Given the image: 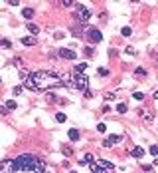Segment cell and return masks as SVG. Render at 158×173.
Returning <instances> with one entry per match:
<instances>
[{"instance_id": "6da1fadb", "label": "cell", "mask_w": 158, "mask_h": 173, "mask_svg": "<svg viewBox=\"0 0 158 173\" xmlns=\"http://www.w3.org/2000/svg\"><path fill=\"white\" fill-rule=\"evenodd\" d=\"M71 82V74H60L55 70H38V72H32L28 76V80L24 82L30 92H48V89L54 88H61V86H69Z\"/></svg>"}, {"instance_id": "7a4b0ae2", "label": "cell", "mask_w": 158, "mask_h": 173, "mask_svg": "<svg viewBox=\"0 0 158 173\" xmlns=\"http://www.w3.org/2000/svg\"><path fill=\"white\" fill-rule=\"evenodd\" d=\"M0 173H46V163L36 155L24 153L16 159L0 161Z\"/></svg>"}, {"instance_id": "3957f363", "label": "cell", "mask_w": 158, "mask_h": 173, "mask_svg": "<svg viewBox=\"0 0 158 173\" xmlns=\"http://www.w3.org/2000/svg\"><path fill=\"white\" fill-rule=\"evenodd\" d=\"M89 86V78L85 76V74H71V82L67 88L71 89H79V92H85Z\"/></svg>"}, {"instance_id": "277c9868", "label": "cell", "mask_w": 158, "mask_h": 173, "mask_svg": "<svg viewBox=\"0 0 158 173\" xmlns=\"http://www.w3.org/2000/svg\"><path fill=\"white\" fill-rule=\"evenodd\" d=\"M93 173H113L115 169V163L111 161H105V159H95V161L89 165Z\"/></svg>"}, {"instance_id": "5b68a950", "label": "cell", "mask_w": 158, "mask_h": 173, "mask_svg": "<svg viewBox=\"0 0 158 173\" xmlns=\"http://www.w3.org/2000/svg\"><path fill=\"white\" fill-rule=\"evenodd\" d=\"M77 6V12H75V20H77V24H87V20L91 18V10H89L85 4H75Z\"/></svg>"}, {"instance_id": "8992f818", "label": "cell", "mask_w": 158, "mask_h": 173, "mask_svg": "<svg viewBox=\"0 0 158 173\" xmlns=\"http://www.w3.org/2000/svg\"><path fill=\"white\" fill-rule=\"evenodd\" d=\"M85 36H87L89 44H99V42L103 40V34H101V30H97V28H89Z\"/></svg>"}, {"instance_id": "52a82bcc", "label": "cell", "mask_w": 158, "mask_h": 173, "mask_svg": "<svg viewBox=\"0 0 158 173\" xmlns=\"http://www.w3.org/2000/svg\"><path fill=\"white\" fill-rule=\"evenodd\" d=\"M57 54H60V58H63V60H75L77 58V54L71 50V48H61Z\"/></svg>"}, {"instance_id": "ba28073f", "label": "cell", "mask_w": 158, "mask_h": 173, "mask_svg": "<svg viewBox=\"0 0 158 173\" xmlns=\"http://www.w3.org/2000/svg\"><path fill=\"white\" fill-rule=\"evenodd\" d=\"M119 141H123V135H109V137L103 141V147H111V145L119 143Z\"/></svg>"}, {"instance_id": "9c48e42d", "label": "cell", "mask_w": 158, "mask_h": 173, "mask_svg": "<svg viewBox=\"0 0 158 173\" xmlns=\"http://www.w3.org/2000/svg\"><path fill=\"white\" fill-rule=\"evenodd\" d=\"M138 113H140V116L144 117V122H148V123L154 119V113H152V110H150V107H140V112H138Z\"/></svg>"}, {"instance_id": "30bf717a", "label": "cell", "mask_w": 158, "mask_h": 173, "mask_svg": "<svg viewBox=\"0 0 158 173\" xmlns=\"http://www.w3.org/2000/svg\"><path fill=\"white\" fill-rule=\"evenodd\" d=\"M131 155L136 157V159H142V157H144V149L136 145V147H132V149H131Z\"/></svg>"}, {"instance_id": "8fae6325", "label": "cell", "mask_w": 158, "mask_h": 173, "mask_svg": "<svg viewBox=\"0 0 158 173\" xmlns=\"http://www.w3.org/2000/svg\"><path fill=\"white\" fill-rule=\"evenodd\" d=\"M67 135H69V139H71V141H77L79 137H81V133H79V129H75V128H71L69 131H67Z\"/></svg>"}, {"instance_id": "7c38bea8", "label": "cell", "mask_w": 158, "mask_h": 173, "mask_svg": "<svg viewBox=\"0 0 158 173\" xmlns=\"http://www.w3.org/2000/svg\"><path fill=\"white\" fill-rule=\"evenodd\" d=\"M61 153L65 157H71L73 155V147H71V145H61Z\"/></svg>"}, {"instance_id": "4fadbf2b", "label": "cell", "mask_w": 158, "mask_h": 173, "mask_svg": "<svg viewBox=\"0 0 158 173\" xmlns=\"http://www.w3.org/2000/svg\"><path fill=\"white\" fill-rule=\"evenodd\" d=\"M26 28H28V32L32 34V36H36V34L40 32V28L36 26V24H32V22H28V24H26Z\"/></svg>"}, {"instance_id": "5bb4252c", "label": "cell", "mask_w": 158, "mask_h": 173, "mask_svg": "<svg viewBox=\"0 0 158 173\" xmlns=\"http://www.w3.org/2000/svg\"><path fill=\"white\" fill-rule=\"evenodd\" d=\"M22 16L26 18V20H32V18H34V8H24V10H22Z\"/></svg>"}, {"instance_id": "9a60e30c", "label": "cell", "mask_w": 158, "mask_h": 173, "mask_svg": "<svg viewBox=\"0 0 158 173\" xmlns=\"http://www.w3.org/2000/svg\"><path fill=\"white\" fill-rule=\"evenodd\" d=\"M85 68H87V64L81 62V64H77V66L73 68V74H83V72H85Z\"/></svg>"}, {"instance_id": "2e32d148", "label": "cell", "mask_w": 158, "mask_h": 173, "mask_svg": "<svg viewBox=\"0 0 158 173\" xmlns=\"http://www.w3.org/2000/svg\"><path fill=\"white\" fill-rule=\"evenodd\" d=\"M36 42H38V40L32 38V36H26V38H22V44H24V46H34Z\"/></svg>"}, {"instance_id": "e0dca14e", "label": "cell", "mask_w": 158, "mask_h": 173, "mask_svg": "<svg viewBox=\"0 0 158 173\" xmlns=\"http://www.w3.org/2000/svg\"><path fill=\"white\" fill-rule=\"evenodd\" d=\"M46 100H48L49 104H57V101H60V100H57V98H55L54 94H51V92H46Z\"/></svg>"}, {"instance_id": "ac0fdd59", "label": "cell", "mask_w": 158, "mask_h": 173, "mask_svg": "<svg viewBox=\"0 0 158 173\" xmlns=\"http://www.w3.org/2000/svg\"><path fill=\"white\" fill-rule=\"evenodd\" d=\"M146 74H148V72H146V70H144V68H142V66H140V68H136V70H134V76H136V78H140V76H142V78H144Z\"/></svg>"}, {"instance_id": "d6986e66", "label": "cell", "mask_w": 158, "mask_h": 173, "mask_svg": "<svg viewBox=\"0 0 158 173\" xmlns=\"http://www.w3.org/2000/svg\"><path fill=\"white\" fill-rule=\"evenodd\" d=\"M65 119H67V116H65V113H63V112H60V113H55V122H60V123H63V122H65Z\"/></svg>"}, {"instance_id": "ffe728a7", "label": "cell", "mask_w": 158, "mask_h": 173, "mask_svg": "<svg viewBox=\"0 0 158 173\" xmlns=\"http://www.w3.org/2000/svg\"><path fill=\"white\" fill-rule=\"evenodd\" d=\"M83 161L87 163V165H91V163L95 161V155H93V153H87V155H85V159H83Z\"/></svg>"}, {"instance_id": "44dd1931", "label": "cell", "mask_w": 158, "mask_h": 173, "mask_svg": "<svg viewBox=\"0 0 158 173\" xmlns=\"http://www.w3.org/2000/svg\"><path fill=\"white\" fill-rule=\"evenodd\" d=\"M6 107H8V112L16 110V101H14V100H8V101H6Z\"/></svg>"}, {"instance_id": "7402d4cb", "label": "cell", "mask_w": 158, "mask_h": 173, "mask_svg": "<svg viewBox=\"0 0 158 173\" xmlns=\"http://www.w3.org/2000/svg\"><path fill=\"white\" fill-rule=\"evenodd\" d=\"M117 112H119V113H126V104H123V101H121L119 106H117Z\"/></svg>"}, {"instance_id": "603a6c76", "label": "cell", "mask_w": 158, "mask_h": 173, "mask_svg": "<svg viewBox=\"0 0 158 173\" xmlns=\"http://www.w3.org/2000/svg\"><path fill=\"white\" fill-rule=\"evenodd\" d=\"M121 34H123V36L126 38V36H131V34H132V30L129 28V26H125V28H121Z\"/></svg>"}, {"instance_id": "cb8c5ba5", "label": "cell", "mask_w": 158, "mask_h": 173, "mask_svg": "<svg viewBox=\"0 0 158 173\" xmlns=\"http://www.w3.org/2000/svg\"><path fill=\"white\" fill-rule=\"evenodd\" d=\"M0 46H2V48H10V46H12V42H10V40H0Z\"/></svg>"}, {"instance_id": "d4e9b609", "label": "cell", "mask_w": 158, "mask_h": 173, "mask_svg": "<svg viewBox=\"0 0 158 173\" xmlns=\"http://www.w3.org/2000/svg\"><path fill=\"white\" fill-rule=\"evenodd\" d=\"M125 54H129V56H136V50L132 48V46H129V48L125 50Z\"/></svg>"}, {"instance_id": "484cf974", "label": "cell", "mask_w": 158, "mask_h": 173, "mask_svg": "<svg viewBox=\"0 0 158 173\" xmlns=\"http://www.w3.org/2000/svg\"><path fill=\"white\" fill-rule=\"evenodd\" d=\"M99 76L107 78V76H109V70H107V68H99Z\"/></svg>"}, {"instance_id": "4316f807", "label": "cell", "mask_w": 158, "mask_h": 173, "mask_svg": "<svg viewBox=\"0 0 158 173\" xmlns=\"http://www.w3.org/2000/svg\"><path fill=\"white\" fill-rule=\"evenodd\" d=\"M85 56H87V58H93V56H95V54H93V48H91V46H87V48H85Z\"/></svg>"}, {"instance_id": "83f0119b", "label": "cell", "mask_w": 158, "mask_h": 173, "mask_svg": "<svg viewBox=\"0 0 158 173\" xmlns=\"http://www.w3.org/2000/svg\"><path fill=\"white\" fill-rule=\"evenodd\" d=\"M97 131H99V133H105V131H107V125H105V123H99V125H97Z\"/></svg>"}, {"instance_id": "f1b7e54d", "label": "cell", "mask_w": 158, "mask_h": 173, "mask_svg": "<svg viewBox=\"0 0 158 173\" xmlns=\"http://www.w3.org/2000/svg\"><path fill=\"white\" fill-rule=\"evenodd\" d=\"M132 98H134V100H144V94H142V92H134Z\"/></svg>"}, {"instance_id": "f546056e", "label": "cell", "mask_w": 158, "mask_h": 173, "mask_svg": "<svg viewBox=\"0 0 158 173\" xmlns=\"http://www.w3.org/2000/svg\"><path fill=\"white\" fill-rule=\"evenodd\" d=\"M111 100H115V94L113 92H107V94H105V101H111Z\"/></svg>"}, {"instance_id": "4dcf8cb0", "label": "cell", "mask_w": 158, "mask_h": 173, "mask_svg": "<svg viewBox=\"0 0 158 173\" xmlns=\"http://www.w3.org/2000/svg\"><path fill=\"white\" fill-rule=\"evenodd\" d=\"M117 54H119V52L115 50V48H109V58H117Z\"/></svg>"}, {"instance_id": "1f68e13d", "label": "cell", "mask_w": 158, "mask_h": 173, "mask_svg": "<svg viewBox=\"0 0 158 173\" xmlns=\"http://www.w3.org/2000/svg\"><path fill=\"white\" fill-rule=\"evenodd\" d=\"M12 94H14V95H20V94H22V88H20V86H16V88L12 89Z\"/></svg>"}, {"instance_id": "d6a6232c", "label": "cell", "mask_w": 158, "mask_h": 173, "mask_svg": "<svg viewBox=\"0 0 158 173\" xmlns=\"http://www.w3.org/2000/svg\"><path fill=\"white\" fill-rule=\"evenodd\" d=\"M83 95H85L87 100H91V98H93V92H91V89H85V92H83Z\"/></svg>"}, {"instance_id": "836d02e7", "label": "cell", "mask_w": 158, "mask_h": 173, "mask_svg": "<svg viewBox=\"0 0 158 173\" xmlns=\"http://www.w3.org/2000/svg\"><path fill=\"white\" fill-rule=\"evenodd\" d=\"M148 151H150L152 155H158V145H152V147H150V149H148Z\"/></svg>"}, {"instance_id": "e575fe53", "label": "cell", "mask_w": 158, "mask_h": 173, "mask_svg": "<svg viewBox=\"0 0 158 173\" xmlns=\"http://www.w3.org/2000/svg\"><path fill=\"white\" fill-rule=\"evenodd\" d=\"M8 113V107L6 106H0V116H6Z\"/></svg>"}, {"instance_id": "d590c367", "label": "cell", "mask_w": 158, "mask_h": 173, "mask_svg": "<svg viewBox=\"0 0 158 173\" xmlns=\"http://www.w3.org/2000/svg\"><path fill=\"white\" fill-rule=\"evenodd\" d=\"M61 6H73V2H71V0H65V2H61Z\"/></svg>"}, {"instance_id": "8d00e7d4", "label": "cell", "mask_w": 158, "mask_h": 173, "mask_svg": "<svg viewBox=\"0 0 158 173\" xmlns=\"http://www.w3.org/2000/svg\"><path fill=\"white\" fill-rule=\"evenodd\" d=\"M154 100H156V101H158V92H154Z\"/></svg>"}, {"instance_id": "74e56055", "label": "cell", "mask_w": 158, "mask_h": 173, "mask_svg": "<svg viewBox=\"0 0 158 173\" xmlns=\"http://www.w3.org/2000/svg\"><path fill=\"white\" fill-rule=\"evenodd\" d=\"M69 173H77V171H69Z\"/></svg>"}, {"instance_id": "f35d334b", "label": "cell", "mask_w": 158, "mask_h": 173, "mask_svg": "<svg viewBox=\"0 0 158 173\" xmlns=\"http://www.w3.org/2000/svg\"><path fill=\"white\" fill-rule=\"evenodd\" d=\"M0 84H2V80H0Z\"/></svg>"}, {"instance_id": "ab89813d", "label": "cell", "mask_w": 158, "mask_h": 173, "mask_svg": "<svg viewBox=\"0 0 158 173\" xmlns=\"http://www.w3.org/2000/svg\"><path fill=\"white\" fill-rule=\"evenodd\" d=\"M46 173H48V171H46Z\"/></svg>"}]
</instances>
